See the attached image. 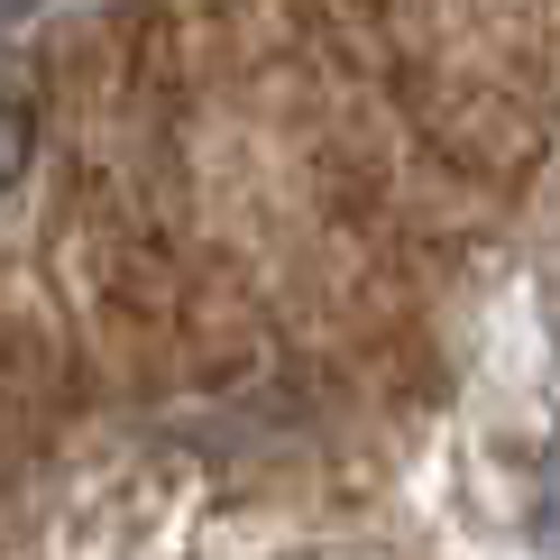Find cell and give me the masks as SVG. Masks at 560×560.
Instances as JSON below:
<instances>
[{
	"label": "cell",
	"mask_w": 560,
	"mask_h": 560,
	"mask_svg": "<svg viewBox=\"0 0 560 560\" xmlns=\"http://www.w3.org/2000/svg\"><path fill=\"white\" fill-rule=\"evenodd\" d=\"M28 156H37V110L19 102V92H0V202L19 194V175H28Z\"/></svg>",
	"instance_id": "cell-1"
}]
</instances>
